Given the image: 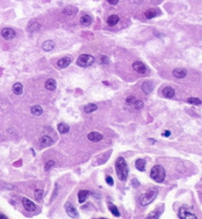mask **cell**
Returning a JSON list of instances; mask_svg holds the SVG:
<instances>
[{
    "mask_svg": "<svg viewBox=\"0 0 202 219\" xmlns=\"http://www.w3.org/2000/svg\"><path fill=\"white\" fill-rule=\"evenodd\" d=\"M12 90L16 95H21L22 92H23V86H22L21 83H15L12 87Z\"/></svg>",
    "mask_w": 202,
    "mask_h": 219,
    "instance_id": "d4e9b609",
    "label": "cell"
},
{
    "mask_svg": "<svg viewBox=\"0 0 202 219\" xmlns=\"http://www.w3.org/2000/svg\"><path fill=\"white\" fill-rule=\"evenodd\" d=\"M22 205H23L25 210H27L28 212H33L36 210V205H35L34 202L26 197L22 199Z\"/></svg>",
    "mask_w": 202,
    "mask_h": 219,
    "instance_id": "ba28073f",
    "label": "cell"
},
{
    "mask_svg": "<svg viewBox=\"0 0 202 219\" xmlns=\"http://www.w3.org/2000/svg\"><path fill=\"white\" fill-rule=\"evenodd\" d=\"M58 192H59V185L57 184H55V188H54V192L52 193V197H51V201H53L55 198H56V196L58 194Z\"/></svg>",
    "mask_w": 202,
    "mask_h": 219,
    "instance_id": "836d02e7",
    "label": "cell"
},
{
    "mask_svg": "<svg viewBox=\"0 0 202 219\" xmlns=\"http://www.w3.org/2000/svg\"><path fill=\"white\" fill-rule=\"evenodd\" d=\"M162 211H163L162 210V207L161 208H156L153 211H151L150 213L146 216L145 219H159V217H160V215L162 213Z\"/></svg>",
    "mask_w": 202,
    "mask_h": 219,
    "instance_id": "5bb4252c",
    "label": "cell"
},
{
    "mask_svg": "<svg viewBox=\"0 0 202 219\" xmlns=\"http://www.w3.org/2000/svg\"><path fill=\"white\" fill-rule=\"evenodd\" d=\"M42 196H43V190L42 189H36L34 192V197L36 200H39L40 201L42 199Z\"/></svg>",
    "mask_w": 202,
    "mask_h": 219,
    "instance_id": "1f68e13d",
    "label": "cell"
},
{
    "mask_svg": "<svg viewBox=\"0 0 202 219\" xmlns=\"http://www.w3.org/2000/svg\"><path fill=\"white\" fill-rule=\"evenodd\" d=\"M115 170H116V175L119 180L126 181L127 177H128L129 169H128V166H127L125 159L123 157L117 158V160L115 161Z\"/></svg>",
    "mask_w": 202,
    "mask_h": 219,
    "instance_id": "6da1fadb",
    "label": "cell"
},
{
    "mask_svg": "<svg viewBox=\"0 0 202 219\" xmlns=\"http://www.w3.org/2000/svg\"><path fill=\"white\" fill-rule=\"evenodd\" d=\"M145 165H146V161L144 159L139 158L135 161V166L139 171H142V172L145 171Z\"/></svg>",
    "mask_w": 202,
    "mask_h": 219,
    "instance_id": "7402d4cb",
    "label": "cell"
},
{
    "mask_svg": "<svg viewBox=\"0 0 202 219\" xmlns=\"http://www.w3.org/2000/svg\"><path fill=\"white\" fill-rule=\"evenodd\" d=\"M134 106H135V108H136V109L139 110V109L143 108V106H144V104H143V102H142L141 100H137V101H136V102H135Z\"/></svg>",
    "mask_w": 202,
    "mask_h": 219,
    "instance_id": "d590c367",
    "label": "cell"
},
{
    "mask_svg": "<svg viewBox=\"0 0 202 219\" xmlns=\"http://www.w3.org/2000/svg\"><path fill=\"white\" fill-rule=\"evenodd\" d=\"M187 102L189 104H193V105H200L202 103V101L199 98H195V97H190L187 99Z\"/></svg>",
    "mask_w": 202,
    "mask_h": 219,
    "instance_id": "4dcf8cb0",
    "label": "cell"
},
{
    "mask_svg": "<svg viewBox=\"0 0 202 219\" xmlns=\"http://www.w3.org/2000/svg\"><path fill=\"white\" fill-rule=\"evenodd\" d=\"M94 61H95V58H94L92 55L82 54L77 58L76 64L80 67H88L94 63Z\"/></svg>",
    "mask_w": 202,
    "mask_h": 219,
    "instance_id": "277c9868",
    "label": "cell"
},
{
    "mask_svg": "<svg viewBox=\"0 0 202 219\" xmlns=\"http://www.w3.org/2000/svg\"><path fill=\"white\" fill-rule=\"evenodd\" d=\"M87 138L92 142H97V141H100V140L103 139V135L99 132L93 131V132H90L88 135H87Z\"/></svg>",
    "mask_w": 202,
    "mask_h": 219,
    "instance_id": "7c38bea8",
    "label": "cell"
},
{
    "mask_svg": "<svg viewBox=\"0 0 202 219\" xmlns=\"http://www.w3.org/2000/svg\"><path fill=\"white\" fill-rule=\"evenodd\" d=\"M170 134H171V132L169 131V130H165V131L162 132V136H163V137H169V136H170Z\"/></svg>",
    "mask_w": 202,
    "mask_h": 219,
    "instance_id": "f35d334b",
    "label": "cell"
},
{
    "mask_svg": "<svg viewBox=\"0 0 202 219\" xmlns=\"http://www.w3.org/2000/svg\"><path fill=\"white\" fill-rule=\"evenodd\" d=\"M148 141L150 142L151 144H154V143H155V140H154V139H148Z\"/></svg>",
    "mask_w": 202,
    "mask_h": 219,
    "instance_id": "b9f144b4",
    "label": "cell"
},
{
    "mask_svg": "<svg viewBox=\"0 0 202 219\" xmlns=\"http://www.w3.org/2000/svg\"><path fill=\"white\" fill-rule=\"evenodd\" d=\"M97 108H98V106H97L96 104L89 103V104H87V105L84 106V111H85L86 113H92V112H94V111H96Z\"/></svg>",
    "mask_w": 202,
    "mask_h": 219,
    "instance_id": "484cf974",
    "label": "cell"
},
{
    "mask_svg": "<svg viewBox=\"0 0 202 219\" xmlns=\"http://www.w3.org/2000/svg\"><path fill=\"white\" fill-rule=\"evenodd\" d=\"M41 47H42V49H43L44 51L48 52V51L53 50L54 47H55V43L52 40H46V41H44L43 43H42Z\"/></svg>",
    "mask_w": 202,
    "mask_h": 219,
    "instance_id": "e0dca14e",
    "label": "cell"
},
{
    "mask_svg": "<svg viewBox=\"0 0 202 219\" xmlns=\"http://www.w3.org/2000/svg\"><path fill=\"white\" fill-rule=\"evenodd\" d=\"M187 75V71L184 69V68H176V69L173 70V76L175 78H178V79H181V78H184Z\"/></svg>",
    "mask_w": 202,
    "mask_h": 219,
    "instance_id": "9a60e30c",
    "label": "cell"
},
{
    "mask_svg": "<svg viewBox=\"0 0 202 219\" xmlns=\"http://www.w3.org/2000/svg\"><path fill=\"white\" fill-rule=\"evenodd\" d=\"M136 101H137V99H136V97L133 95L128 96L126 99V102H127V104H129V105H134Z\"/></svg>",
    "mask_w": 202,
    "mask_h": 219,
    "instance_id": "d6a6232c",
    "label": "cell"
},
{
    "mask_svg": "<svg viewBox=\"0 0 202 219\" xmlns=\"http://www.w3.org/2000/svg\"><path fill=\"white\" fill-rule=\"evenodd\" d=\"M40 28V24L37 23V22H31L30 24L28 25V31L33 32V31H37Z\"/></svg>",
    "mask_w": 202,
    "mask_h": 219,
    "instance_id": "f1b7e54d",
    "label": "cell"
},
{
    "mask_svg": "<svg viewBox=\"0 0 202 219\" xmlns=\"http://www.w3.org/2000/svg\"><path fill=\"white\" fill-rule=\"evenodd\" d=\"M91 22H92V18H91V16L87 14L83 15L82 17L80 18V23L83 26H89L91 24Z\"/></svg>",
    "mask_w": 202,
    "mask_h": 219,
    "instance_id": "603a6c76",
    "label": "cell"
},
{
    "mask_svg": "<svg viewBox=\"0 0 202 219\" xmlns=\"http://www.w3.org/2000/svg\"><path fill=\"white\" fill-rule=\"evenodd\" d=\"M107 2L110 3V4H112V5H115L119 2V0H107Z\"/></svg>",
    "mask_w": 202,
    "mask_h": 219,
    "instance_id": "60d3db41",
    "label": "cell"
},
{
    "mask_svg": "<svg viewBox=\"0 0 202 219\" xmlns=\"http://www.w3.org/2000/svg\"><path fill=\"white\" fill-rule=\"evenodd\" d=\"M153 87L154 86H153V83L151 81H145V82H143L142 84V90L145 94L151 93L153 90Z\"/></svg>",
    "mask_w": 202,
    "mask_h": 219,
    "instance_id": "ac0fdd59",
    "label": "cell"
},
{
    "mask_svg": "<svg viewBox=\"0 0 202 219\" xmlns=\"http://www.w3.org/2000/svg\"><path fill=\"white\" fill-rule=\"evenodd\" d=\"M78 12V9L76 7H74V6H66L64 9H63V13L66 16H73L74 14H76Z\"/></svg>",
    "mask_w": 202,
    "mask_h": 219,
    "instance_id": "d6986e66",
    "label": "cell"
},
{
    "mask_svg": "<svg viewBox=\"0 0 202 219\" xmlns=\"http://www.w3.org/2000/svg\"><path fill=\"white\" fill-rule=\"evenodd\" d=\"M95 219H107V218H95Z\"/></svg>",
    "mask_w": 202,
    "mask_h": 219,
    "instance_id": "ee69618b",
    "label": "cell"
},
{
    "mask_svg": "<svg viewBox=\"0 0 202 219\" xmlns=\"http://www.w3.org/2000/svg\"><path fill=\"white\" fill-rule=\"evenodd\" d=\"M54 164H55V162L53 161V160H49V161H48L46 164H45V170L48 171Z\"/></svg>",
    "mask_w": 202,
    "mask_h": 219,
    "instance_id": "8d00e7d4",
    "label": "cell"
},
{
    "mask_svg": "<svg viewBox=\"0 0 202 219\" xmlns=\"http://www.w3.org/2000/svg\"><path fill=\"white\" fill-rule=\"evenodd\" d=\"M162 95L165 98H172L175 95V90L171 86H166L162 89Z\"/></svg>",
    "mask_w": 202,
    "mask_h": 219,
    "instance_id": "4fadbf2b",
    "label": "cell"
},
{
    "mask_svg": "<svg viewBox=\"0 0 202 219\" xmlns=\"http://www.w3.org/2000/svg\"><path fill=\"white\" fill-rule=\"evenodd\" d=\"M99 63L100 64H108L109 63V58L105 56V55H102L100 58H99Z\"/></svg>",
    "mask_w": 202,
    "mask_h": 219,
    "instance_id": "e575fe53",
    "label": "cell"
},
{
    "mask_svg": "<svg viewBox=\"0 0 202 219\" xmlns=\"http://www.w3.org/2000/svg\"><path fill=\"white\" fill-rule=\"evenodd\" d=\"M132 186L133 187H137V186H139V182L137 179H133L132 180Z\"/></svg>",
    "mask_w": 202,
    "mask_h": 219,
    "instance_id": "ab89813d",
    "label": "cell"
},
{
    "mask_svg": "<svg viewBox=\"0 0 202 219\" xmlns=\"http://www.w3.org/2000/svg\"><path fill=\"white\" fill-rule=\"evenodd\" d=\"M72 61V57L70 56H65L63 58H61L57 61V66L59 68H66L67 66H69V64Z\"/></svg>",
    "mask_w": 202,
    "mask_h": 219,
    "instance_id": "30bf717a",
    "label": "cell"
},
{
    "mask_svg": "<svg viewBox=\"0 0 202 219\" xmlns=\"http://www.w3.org/2000/svg\"><path fill=\"white\" fill-rule=\"evenodd\" d=\"M58 131H59L61 134H66L67 132H69V126L65 123H59L57 126Z\"/></svg>",
    "mask_w": 202,
    "mask_h": 219,
    "instance_id": "4316f807",
    "label": "cell"
},
{
    "mask_svg": "<svg viewBox=\"0 0 202 219\" xmlns=\"http://www.w3.org/2000/svg\"><path fill=\"white\" fill-rule=\"evenodd\" d=\"M158 195V189L155 187H151L147 189L145 192L140 195L139 201L141 206H147L151 203V202L154 201V199L156 198V196Z\"/></svg>",
    "mask_w": 202,
    "mask_h": 219,
    "instance_id": "7a4b0ae2",
    "label": "cell"
},
{
    "mask_svg": "<svg viewBox=\"0 0 202 219\" xmlns=\"http://www.w3.org/2000/svg\"><path fill=\"white\" fill-rule=\"evenodd\" d=\"M65 211H66L67 215L71 218H77L78 217V211L77 209L73 206L72 203H70V202H66L65 203Z\"/></svg>",
    "mask_w": 202,
    "mask_h": 219,
    "instance_id": "8992f818",
    "label": "cell"
},
{
    "mask_svg": "<svg viewBox=\"0 0 202 219\" xmlns=\"http://www.w3.org/2000/svg\"><path fill=\"white\" fill-rule=\"evenodd\" d=\"M30 111H31V113L33 114V115H35V116H39V115H41V114L43 113V109H42V107L40 105L32 106L30 108Z\"/></svg>",
    "mask_w": 202,
    "mask_h": 219,
    "instance_id": "cb8c5ba5",
    "label": "cell"
},
{
    "mask_svg": "<svg viewBox=\"0 0 202 219\" xmlns=\"http://www.w3.org/2000/svg\"><path fill=\"white\" fill-rule=\"evenodd\" d=\"M56 86H57L56 81H55L54 79H48L46 81V83H45V88L49 91H54L55 89H56Z\"/></svg>",
    "mask_w": 202,
    "mask_h": 219,
    "instance_id": "44dd1931",
    "label": "cell"
},
{
    "mask_svg": "<svg viewBox=\"0 0 202 219\" xmlns=\"http://www.w3.org/2000/svg\"><path fill=\"white\" fill-rule=\"evenodd\" d=\"M1 36L4 39H6V40H12L13 38L16 37V31L10 27L4 28L1 31Z\"/></svg>",
    "mask_w": 202,
    "mask_h": 219,
    "instance_id": "52a82bcc",
    "label": "cell"
},
{
    "mask_svg": "<svg viewBox=\"0 0 202 219\" xmlns=\"http://www.w3.org/2000/svg\"><path fill=\"white\" fill-rule=\"evenodd\" d=\"M178 217L180 219H197V216L193 213V212H191L189 209H187L184 206L179 208Z\"/></svg>",
    "mask_w": 202,
    "mask_h": 219,
    "instance_id": "5b68a950",
    "label": "cell"
},
{
    "mask_svg": "<svg viewBox=\"0 0 202 219\" xmlns=\"http://www.w3.org/2000/svg\"><path fill=\"white\" fill-rule=\"evenodd\" d=\"M39 143H40V145L42 147H48V146L53 144V140H52V138L50 136L44 135V136L40 137V139H39Z\"/></svg>",
    "mask_w": 202,
    "mask_h": 219,
    "instance_id": "8fae6325",
    "label": "cell"
},
{
    "mask_svg": "<svg viewBox=\"0 0 202 219\" xmlns=\"http://www.w3.org/2000/svg\"><path fill=\"white\" fill-rule=\"evenodd\" d=\"M165 169L160 165H155L153 166L151 171H150V177L154 181L158 183H162L165 179Z\"/></svg>",
    "mask_w": 202,
    "mask_h": 219,
    "instance_id": "3957f363",
    "label": "cell"
},
{
    "mask_svg": "<svg viewBox=\"0 0 202 219\" xmlns=\"http://www.w3.org/2000/svg\"><path fill=\"white\" fill-rule=\"evenodd\" d=\"M132 68L139 74H145L146 71H147L146 65L141 61H135L134 63L132 64Z\"/></svg>",
    "mask_w": 202,
    "mask_h": 219,
    "instance_id": "9c48e42d",
    "label": "cell"
},
{
    "mask_svg": "<svg viewBox=\"0 0 202 219\" xmlns=\"http://www.w3.org/2000/svg\"><path fill=\"white\" fill-rule=\"evenodd\" d=\"M156 15H157V11H156L155 9H149V10L145 12V17L149 18V19L155 17Z\"/></svg>",
    "mask_w": 202,
    "mask_h": 219,
    "instance_id": "f546056e",
    "label": "cell"
},
{
    "mask_svg": "<svg viewBox=\"0 0 202 219\" xmlns=\"http://www.w3.org/2000/svg\"><path fill=\"white\" fill-rule=\"evenodd\" d=\"M91 194V192L88 190H80L78 192V201L79 203H83L85 202V200L87 199V197Z\"/></svg>",
    "mask_w": 202,
    "mask_h": 219,
    "instance_id": "2e32d148",
    "label": "cell"
},
{
    "mask_svg": "<svg viewBox=\"0 0 202 219\" xmlns=\"http://www.w3.org/2000/svg\"><path fill=\"white\" fill-rule=\"evenodd\" d=\"M119 20H120V18H119L118 15H115V14L110 15L108 17V19H107V24H108L109 26H114V25H116L117 23H118Z\"/></svg>",
    "mask_w": 202,
    "mask_h": 219,
    "instance_id": "ffe728a7",
    "label": "cell"
},
{
    "mask_svg": "<svg viewBox=\"0 0 202 219\" xmlns=\"http://www.w3.org/2000/svg\"><path fill=\"white\" fill-rule=\"evenodd\" d=\"M105 180H106V183H107V184L110 185V186H112V185L114 184V180H113V178L111 177V176H106Z\"/></svg>",
    "mask_w": 202,
    "mask_h": 219,
    "instance_id": "74e56055",
    "label": "cell"
},
{
    "mask_svg": "<svg viewBox=\"0 0 202 219\" xmlns=\"http://www.w3.org/2000/svg\"><path fill=\"white\" fill-rule=\"evenodd\" d=\"M0 219H7V218H6L5 216H4V215H3V214H1V213H0Z\"/></svg>",
    "mask_w": 202,
    "mask_h": 219,
    "instance_id": "7bdbcfd3",
    "label": "cell"
},
{
    "mask_svg": "<svg viewBox=\"0 0 202 219\" xmlns=\"http://www.w3.org/2000/svg\"><path fill=\"white\" fill-rule=\"evenodd\" d=\"M108 208H109L110 212H111V213L114 215V216H117V217L120 216L119 210H118V209H117V207L115 206V205L111 203V202H109V203H108Z\"/></svg>",
    "mask_w": 202,
    "mask_h": 219,
    "instance_id": "83f0119b",
    "label": "cell"
}]
</instances>
